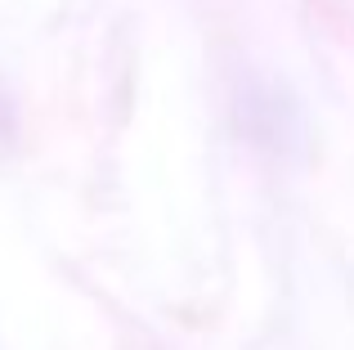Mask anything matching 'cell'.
<instances>
[{
    "mask_svg": "<svg viewBox=\"0 0 354 350\" xmlns=\"http://www.w3.org/2000/svg\"><path fill=\"white\" fill-rule=\"evenodd\" d=\"M0 126H5V117H0Z\"/></svg>",
    "mask_w": 354,
    "mask_h": 350,
    "instance_id": "1",
    "label": "cell"
}]
</instances>
